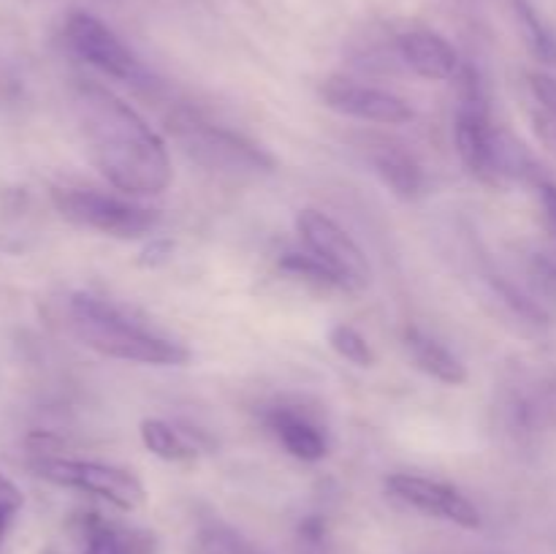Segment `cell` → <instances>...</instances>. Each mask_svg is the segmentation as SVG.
<instances>
[{"mask_svg": "<svg viewBox=\"0 0 556 554\" xmlns=\"http://www.w3.org/2000/svg\"><path fill=\"white\" fill-rule=\"evenodd\" d=\"M396 52L410 71L432 81L454 79L462 63L456 49L434 30H407L396 38Z\"/></svg>", "mask_w": 556, "mask_h": 554, "instance_id": "4fadbf2b", "label": "cell"}, {"mask_svg": "<svg viewBox=\"0 0 556 554\" xmlns=\"http://www.w3.org/2000/svg\"><path fill=\"white\" fill-rule=\"evenodd\" d=\"M510 9H514L516 25H519L521 36H525L527 49L535 54L541 63L556 65V36L552 27L546 25V20L538 11L535 0H508Z\"/></svg>", "mask_w": 556, "mask_h": 554, "instance_id": "ac0fdd59", "label": "cell"}, {"mask_svg": "<svg viewBox=\"0 0 556 554\" xmlns=\"http://www.w3.org/2000/svg\"><path fill=\"white\" fill-rule=\"evenodd\" d=\"M296 231L307 253H313L320 264L329 266L340 277L345 291H364L369 286L372 266H369L367 253L358 248L356 239L334 217L307 206L296 215Z\"/></svg>", "mask_w": 556, "mask_h": 554, "instance_id": "52a82bcc", "label": "cell"}, {"mask_svg": "<svg viewBox=\"0 0 556 554\" xmlns=\"http://www.w3.org/2000/svg\"><path fill=\"white\" fill-rule=\"evenodd\" d=\"M22 505H25L22 489L16 487L11 478H5L3 473H0V541H3L5 530L11 527L14 516L22 511Z\"/></svg>", "mask_w": 556, "mask_h": 554, "instance_id": "7402d4cb", "label": "cell"}, {"mask_svg": "<svg viewBox=\"0 0 556 554\" xmlns=\"http://www.w3.org/2000/svg\"><path fill=\"white\" fill-rule=\"evenodd\" d=\"M541 201L543 210H546L548 226H552V231L556 234V185L541 182Z\"/></svg>", "mask_w": 556, "mask_h": 554, "instance_id": "d4e9b609", "label": "cell"}, {"mask_svg": "<svg viewBox=\"0 0 556 554\" xmlns=\"http://www.w3.org/2000/svg\"><path fill=\"white\" fill-rule=\"evenodd\" d=\"M405 351L407 356H410V362L416 364L421 373L440 380V383L462 386L467 380L465 364H462L443 342L429 337L427 331H421L418 326H410V329L405 331Z\"/></svg>", "mask_w": 556, "mask_h": 554, "instance_id": "e0dca14e", "label": "cell"}, {"mask_svg": "<svg viewBox=\"0 0 556 554\" xmlns=\"http://www.w3.org/2000/svg\"><path fill=\"white\" fill-rule=\"evenodd\" d=\"M87 554H90V552H87Z\"/></svg>", "mask_w": 556, "mask_h": 554, "instance_id": "4316f807", "label": "cell"}, {"mask_svg": "<svg viewBox=\"0 0 556 554\" xmlns=\"http://www.w3.org/2000/svg\"><path fill=\"white\" fill-rule=\"evenodd\" d=\"M193 554H255L242 538L223 525H212L199 532Z\"/></svg>", "mask_w": 556, "mask_h": 554, "instance_id": "44dd1931", "label": "cell"}, {"mask_svg": "<svg viewBox=\"0 0 556 554\" xmlns=\"http://www.w3.org/2000/svg\"><path fill=\"white\" fill-rule=\"evenodd\" d=\"M532 130H535L538 141L546 147L548 152L556 158V112L538 103V109L532 112Z\"/></svg>", "mask_w": 556, "mask_h": 554, "instance_id": "603a6c76", "label": "cell"}, {"mask_svg": "<svg viewBox=\"0 0 556 554\" xmlns=\"http://www.w3.org/2000/svg\"><path fill=\"white\" fill-rule=\"evenodd\" d=\"M65 43L76 58L112 79L128 81V85H141L147 79L144 65L136 58L134 49L96 14L74 11L65 20Z\"/></svg>", "mask_w": 556, "mask_h": 554, "instance_id": "ba28073f", "label": "cell"}, {"mask_svg": "<svg viewBox=\"0 0 556 554\" xmlns=\"http://www.w3.org/2000/svg\"><path fill=\"white\" fill-rule=\"evenodd\" d=\"M369 161H372L375 174L383 179L386 188L400 199H416L424 190V168L405 147L391 144V141H380L369 150Z\"/></svg>", "mask_w": 556, "mask_h": 554, "instance_id": "9a60e30c", "label": "cell"}, {"mask_svg": "<svg viewBox=\"0 0 556 554\" xmlns=\"http://www.w3.org/2000/svg\"><path fill=\"white\" fill-rule=\"evenodd\" d=\"M81 536L90 554H155V536L139 527L117 525L98 514L81 516Z\"/></svg>", "mask_w": 556, "mask_h": 554, "instance_id": "5bb4252c", "label": "cell"}, {"mask_svg": "<svg viewBox=\"0 0 556 554\" xmlns=\"http://www.w3.org/2000/svg\"><path fill=\"white\" fill-rule=\"evenodd\" d=\"M68 324L81 345L92 348L101 356L119 358V362L182 367L190 358L188 348L144 329L134 318H128L117 304L92 297V293L71 297Z\"/></svg>", "mask_w": 556, "mask_h": 554, "instance_id": "7a4b0ae2", "label": "cell"}, {"mask_svg": "<svg viewBox=\"0 0 556 554\" xmlns=\"http://www.w3.org/2000/svg\"><path fill=\"white\" fill-rule=\"evenodd\" d=\"M33 473L54 487L79 489V492L96 494L119 511H136L144 505V483L123 467L103 465V462L65 459V456L41 454L30 462Z\"/></svg>", "mask_w": 556, "mask_h": 554, "instance_id": "5b68a950", "label": "cell"}, {"mask_svg": "<svg viewBox=\"0 0 556 554\" xmlns=\"http://www.w3.org/2000/svg\"><path fill=\"white\" fill-rule=\"evenodd\" d=\"M139 432L144 449L166 462H188L199 456L201 449H210V438L199 429L174 427L163 418H144Z\"/></svg>", "mask_w": 556, "mask_h": 554, "instance_id": "2e32d148", "label": "cell"}, {"mask_svg": "<svg viewBox=\"0 0 556 554\" xmlns=\"http://www.w3.org/2000/svg\"><path fill=\"white\" fill-rule=\"evenodd\" d=\"M172 130L179 147L195 163L223 174V177L248 179L275 172V158L264 147L244 139L242 134L223 128V125L206 123L195 114L182 112L172 119Z\"/></svg>", "mask_w": 556, "mask_h": 554, "instance_id": "3957f363", "label": "cell"}, {"mask_svg": "<svg viewBox=\"0 0 556 554\" xmlns=\"http://www.w3.org/2000/svg\"><path fill=\"white\" fill-rule=\"evenodd\" d=\"M280 269L288 272V275L299 277V280H307L313 282V286H320V288H337V291H345L340 282V277L334 275V272L329 269L326 264H320L318 259H315L313 253H286L280 259Z\"/></svg>", "mask_w": 556, "mask_h": 554, "instance_id": "ffe728a7", "label": "cell"}, {"mask_svg": "<svg viewBox=\"0 0 556 554\" xmlns=\"http://www.w3.org/2000/svg\"><path fill=\"white\" fill-rule=\"evenodd\" d=\"M329 345L334 348L345 362L356 364V367H372V364L378 362V353H375V348L369 345L367 337L348 324L331 326Z\"/></svg>", "mask_w": 556, "mask_h": 554, "instance_id": "d6986e66", "label": "cell"}, {"mask_svg": "<svg viewBox=\"0 0 556 554\" xmlns=\"http://www.w3.org/2000/svg\"><path fill=\"white\" fill-rule=\"evenodd\" d=\"M52 204L71 226L117 239L144 237L161 223L157 210L92 188H54Z\"/></svg>", "mask_w": 556, "mask_h": 554, "instance_id": "277c9868", "label": "cell"}, {"mask_svg": "<svg viewBox=\"0 0 556 554\" xmlns=\"http://www.w3.org/2000/svg\"><path fill=\"white\" fill-rule=\"evenodd\" d=\"M527 79H530V87H532V92H535L538 103L546 109H554L556 112V76L530 74Z\"/></svg>", "mask_w": 556, "mask_h": 554, "instance_id": "cb8c5ba5", "label": "cell"}, {"mask_svg": "<svg viewBox=\"0 0 556 554\" xmlns=\"http://www.w3.org/2000/svg\"><path fill=\"white\" fill-rule=\"evenodd\" d=\"M76 119L92 166L128 196H157L172 185V161L161 136L130 103L85 81L74 96Z\"/></svg>", "mask_w": 556, "mask_h": 554, "instance_id": "6da1fadb", "label": "cell"}, {"mask_svg": "<svg viewBox=\"0 0 556 554\" xmlns=\"http://www.w3.org/2000/svg\"><path fill=\"white\" fill-rule=\"evenodd\" d=\"M172 255V244L168 242H157L152 248H147V264H155V261H166Z\"/></svg>", "mask_w": 556, "mask_h": 554, "instance_id": "484cf974", "label": "cell"}, {"mask_svg": "<svg viewBox=\"0 0 556 554\" xmlns=\"http://www.w3.org/2000/svg\"><path fill=\"white\" fill-rule=\"evenodd\" d=\"M320 92H324L326 106L348 114V117L380 125H405L413 119V109L405 98L394 96L389 90H378V87L358 85V81L334 76V79L326 81Z\"/></svg>", "mask_w": 556, "mask_h": 554, "instance_id": "8fae6325", "label": "cell"}, {"mask_svg": "<svg viewBox=\"0 0 556 554\" xmlns=\"http://www.w3.org/2000/svg\"><path fill=\"white\" fill-rule=\"evenodd\" d=\"M386 489L400 503L410 505V508L421 511L427 516H434V519L451 521V525L465 527V530L481 527V511L476 508V503L467 494H462L451 483L413 476V473H394V476L386 478Z\"/></svg>", "mask_w": 556, "mask_h": 554, "instance_id": "9c48e42d", "label": "cell"}, {"mask_svg": "<svg viewBox=\"0 0 556 554\" xmlns=\"http://www.w3.org/2000/svg\"><path fill=\"white\" fill-rule=\"evenodd\" d=\"M269 432L280 440L282 449L302 462H320L329 454V435L309 416L293 405H275L264 416Z\"/></svg>", "mask_w": 556, "mask_h": 554, "instance_id": "7c38bea8", "label": "cell"}, {"mask_svg": "<svg viewBox=\"0 0 556 554\" xmlns=\"http://www.w3.org/2000/svg\"><path fill=\"white\" fill-rule=\"evenodd\" d=\"M505 429L516 438H535L556 427V375L530 373L505 389L500 402Z\"/></svg>", "mask_w": 556, "mask_h": 554, "instance_id": "30bf717a", "label": "cell"}, {"mask_svg": "<svg viewBox=\"0 0 556 554\" xmlns=\"http://www.w3.org/2000/svg\"><path fill=\"white\" fill-rule=\"evenodd\" d=\"M459 103H456L454 117V141L462 163L470 168L476 177L494 179V152H497V136L492 114H489V98L483 90V81L472 65L459 68Z\"/></svg>", "mask_w": 556, "mask_h": 554, "instance_id": "8992f818", "label": "cell"}]
</instances>
